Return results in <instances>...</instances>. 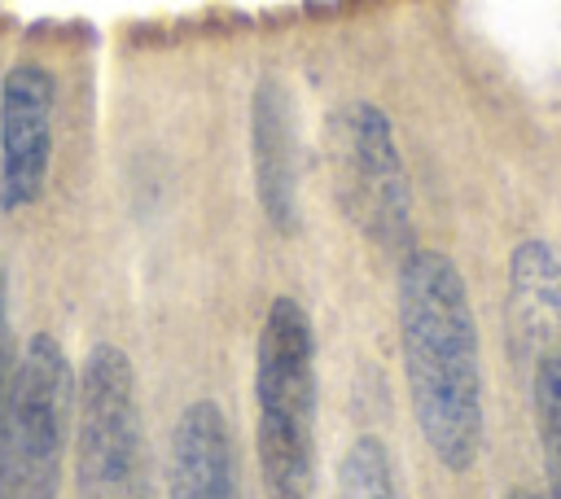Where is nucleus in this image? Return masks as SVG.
Masks as SVG:
<instances>
[{
	"label": "nucleus",
	"mask_w": 561,
	"mask_h": 499,
	"mask_svg": "<svg viewBox=\"0 0 561 499\" xmlns=\"http://www.w3.org/2000/svg\"><path fill=\"white\" fill-rule=\"evenodd\" d=\"M504 499H539L535 490H513V495H504Z\"/></svg>",
	"instance_id": "obj_12"
},
{
	"label": "nucleus",
	"mask_w": 561,
	"mask_h": 499,
	"mask_svg": "<svg viewBox=\"0 0 561 499\" xmlns=\"http://www.w3.org/2000/svg\"><path fill=\"white\" fill-rule=\"evenodd\" d=\"M399 355L412 420L447 473H465L482 451V355L478 320L460 267L443 250H408L399 263Z\"/></svg>",
	"instance_id": "obj_1"
},
{
	"label": "nucleus",
	"mask_w": 561,
	"mask_h": 499,
	"mask_svg": "<svg viewBox=\"0 0 561 499\" xmlns=\"http://www.w3.org/2000/svg\"><path fill=\"white\" fill-rule=\"evenodd\" d=\"M167 499H241L232 429L215 398H193L171 429Z\"/></svg>",
	"instance_id": "obj_7"
},
{
	"label": "nucleus",
	"mask_w": 561,
	"mask_h": 499,
	"mask_svg": "<svg viewBox=\"0 0 561 499\" xmlns=\"http://www.w3.org/2000/svg\"><path fill=\"white\" fill-rule=\"evenodd\" d=\"M250 149H254V193L263 219L276 232L298 223V153H294V101L280 79H259L250 101Z\"/></svg>",
	"instance_id": "obj_8"
},
{
	"label": "nucleus",
	"mask_w": 561,
	"mask_h": 499,
	"mask_svg": "<svg viewBox=\"0 0 561 499\" xmlns=\"http://www.w3.org/2000/svg\"><path fill=\"white\" fill-rule=\"evenodd\" d=\"M53 114H57V79L18 61L0 79V210H26L39 201L53 166Z\"/></svg>",
	"instance_id": "obj_6"
},
{
	"label": "nucleus",
	"mask_w": 561,
	"mask_h": 499,
	"mask_svg": "<svg viewBox=\"0 0 561 499\" xmlns=\"http://www.w3.org/2000/svg\"><path fill=\"white\" fill-rule=\"evenodd\" d=\"M254 455L263 499H316V337L298 298H272L254 346Z\"/></svg>",
	"instance_id": "obj_2"
},
{
	"label": "nucleus",
	"mask_w": 561,
	"mask_h": 499,
	"mask_svg": "<svg viewBox=\"0 0 561 499\" xmlns=\"http://www.w3.org/2000/svg\"><path fill=\"white\" fill-rule=\"evenodd\" d=\"M337 499H399L394 460L381 438L364 433L346 446L342 468H337Z\"/></svg>",
	"instance_id": "obj_10"
},
{
	"label": "nucleus",
	"mask_w": 561,
	"mask_h": 499,
	"mask_svg": "<svg viewBox=\"0 0 561 499\" xmlns=\"http://www.w3.org/2000/svg\"><path fill=\"white\" fill-rule=\"evenodd\" d=\"M13 328H9V271L0 258V455H4V407H9V385H13Z\"/></svg>",
	"instance_id": "obj_11"
},
{
	"label": "nucleus",
	"mask_w": 561,
	"mask_h": 499,
	"mask_svg": "<svg viewBox=\"0 0 561 499\" xmlns=\"http://www.w3.org/2000/svg\"><path fill=\"white\" fill-rule=\"evenodd\" d=\"M329 171L351 228L377 250L403 258L412 250V188L386 109L351 101L329 114Z\"/></svg>",
	"instance_id": "obj_4"
},
{
	"label": "nucleus",
	"mask_w": 561,
	"mask_h": 499,
	"mask_svg": "<svg viewBox=\"0 0 561 499\" xmlns=\"http://www.w3.org/2000/svg\"><path fill=\"white\" fill-rule=\"evenodd\" d=\"M526 359H530L535 429H539L543 468H548V499H561V341H548Z\"/></svg>",
	"instance_id": "obj_9"
},
{
	"label": "nucleus",
	"mask_w": 561,
	"mask_h": 499,
	"mask_svg": "<svg viewBox=\"0 0 561 499\" xmlns=\"http://www.w3.org/2000/svg\"><path fill=\"white\" fill-rule=\"evenodd\" d=\"M75 416V372L57 337L35 333L13 363L4 407L0 499H53Z\"/></svg>",
	"instance_id": "obj_5"
},
{
	"label": "nucleus",
	"mask_w": 561,
	"mask_h": 499,
	"mask_svg": "<svg viewBox=\"0 0 561 499\" xmlns=\"http://www.w3.org/2000/svg\"><path fill=\"white\" fill-rule=\"evenodd\" d=\"M75 490L79 499H153L149 451L127 350L96 341L79 381L75 420Z\"/></svg>",
	"instance_id": "obj_3"
}]
</instances>
